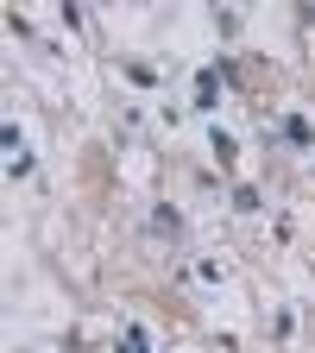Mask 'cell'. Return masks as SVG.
Masks as SVG:
<instances>
[{"label": "cell", "mask_w": 315, "mask_h": 353, "mask_svg": "<svg viewBox=\"0 0 315 353\" xmlns=\"http://www.w3.org/2000/svg\"><path fill=\"white\" fill-rule=\"evenodd\" d=\"M284 139H290V145H309L315 132H309V120H303V114H290V120H284Z\"/></svg>", "instance_id": "6da1fadb"}, {"label": "cell", "mask_w": 315, "mask_h": 353, "mask_svg": "<svg viewBox=\"0 0 315 353\" xmlns=\"http://www.w3.org/2000/svg\"><path fill=\"white\" fill-rule=\"evenodd\" d=\"M214 76H221V70H202V76H196V108H214Z\"/></svg>", "instance_id": "7a4b0ae2"}, {"label": "cell", "mask_w": 315, "mask_h": 353, "mask_svg": "<svg viewBox=\"0 0 315 353\" xmlns=\"http://www.w3.org/2000/svg\"><path fill=\"white\" fill-rule=\"evenodd\" d=\"M120 353H145V328H139V322L126 328V347H120Z\"/></svg>", "instance_id": "3957f363"}]
</instances>
